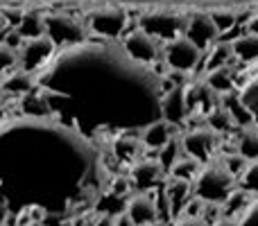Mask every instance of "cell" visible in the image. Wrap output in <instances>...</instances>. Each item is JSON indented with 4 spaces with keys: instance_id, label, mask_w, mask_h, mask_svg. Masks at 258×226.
Returning <instances> with one entry per match:
<instances>
[{
    "instance_id": "obj_1",
    "label": "cell",
    "mask_w": 258,
    "mask_h": 226,
    "mask_svg": "<svg viewBox=\"0 0 258 226\" xmlns=\"http://www.w3.org/2000/svg\"><path fill=\"white\" fill-rule=\"evenodd\" d=\"M45 104L68 102L75 127L138 131L161 118V77L111 39L59 48L36 77Z\"/></svg>"
},
{
    "instance_id": "obj_2",
    "label": "cell",
    "mask_w": 258,
    "mask_h": 226,
    "mask_svg": "<svg viewBox=\"0 0 258 226\" xmlns=\"http://www.w3.org/2000/svg\"><path fill=\"white\" fill-rule=\"evenodd\" d=\"M91 170L89 140L50 118H23L0 127V186L9 181L41 197L80 186Z\"/></svg>"
},
{
    "instance_id": "obj_3",
    "label": "cell",
    "mask_w": 258,
    "mask_h": 226,
    "mask_svg": "<svg viewBox=\"0 0 258 226\" xmlns=\"http://www.w3.org/2000/svg\"><path fill=\"white\" fill-rule=\"evenodd\" d=\"M238 186V177L224 165L220 156L204 163L192 179V195L206 204H222Z\"/></svg>"
},
{
    "instance_id": "obj_4",
    "label": "cell",
    "mask_w": 258,
    "mask_h": 226,
    "mask_svg": "<svg viewBox=\"0 0 258 226\" xmlns=\"http://www.w3.org/2000/svg\"><path fill=\"white\" fill-rule=\"evenodd\" d=\"M188 25V16L177 12H165V9H152L145 12L138 18V30L147 32L150 36H154L156 41H172L177 36H183Z\"/></svg>"
},
{
    "instance_id": "obj_5",
    "label": "cell",
    "mask_w": 258,
    "mask_h": 226,
    "mask_svg": "<svg viewBox=\"0 0 258 226\" xmlns=\"http://www.w3.org/2000/svg\"><path fill=\"white\" fill-rule=\"evenodd\" d=\"M43 25H45V36H50V41L57 45V50L86 41V30H89L86 23L77 21L71 14H61V12L43 14Z\"/></svg>"
},
{
    "instance_id": "obj_6",
    "label": "cell",
    "mask_w": 258,
    "mask_h": 226,
    "mask_svg": "<svg viewBox=\"0 0 258 226\" xmlns=\"http://www.w3.org/2000/svg\"><path fill=\"white\" fill-rule=\"evenodd\" d=\"M161 57H163L165 66L170 70H181V72H192L202 66L204 59V50H200L195 43L186 39V36H177L172 41H165L161 48Z\"/></svg>"
},
{
    "instance_id": "obj_7",
    "label": "cell",
    "mask_w": 258,
    "mask_h": 226,
    "mask_svg": "<svg viewBox=\"0 0 258 226\" xmlns=\"http://www.w3.org/2000/svg\"><path fill=\"white\" fill-rule=\"evenodd\" d=\"M179 138H181L183 154L195 159L197 163L204 165V163H209L211 159H215V149H218L220 136L211 127L200 124V127L186 129V131L179 133Z\"/></svg>"
},
{
    "instance_id": "obj_8",
    "label": "cell",
    "mask_w": 258,
    "mask_h": 226,
    "mask_svg": "<svg viewBox=\"0 0 258 226\" xmlns=\"http://www.w3.org/2000/svg\"><path fill=\"white\" fill-rule=\"evenodd\" d=\"M127 12L120 7H98L89 14L86 27L100 39H118L127 27Z\"/></svg>"
},
{
    "instance_id": "obj_9",
    "label": "cell",
    "mask_w": 258,
    "mask_h": 226,
    "mask_svg": "<svg viewBox=\"0 0 258 226\" xmlns=\"http://www.w3.org/2000/svg\"><path fill=\"white\" fill-rule=\"evenodd\" d=\"M57 52V45L50 41V36H36V39H25V43L18 50V68L25 72H36L52 59Z\"/></svg>"
},
{
    "instance_id": "obj_10",
    "label": "cell",
    "mask_w": 258,
    "mask_h": 226,
    "mask_svg": "<svg viewBox=\"0 0 258 226\" xmlns=\"http://www.w3.org/2000/svg\"><path fill=\"white\" fill-rule=\"evenodd\" d=\"M122 48H125V52L129 57L141 61V63H145V66L159 61V57H161L159 41L143 30H134V32H129V34H125Z\"/></svg>"
},
{
    "instance_id": "obj_11",
    "label": "cell",
    "mask_w": 258,
    "mask_h": 226,
    "mask_svg": "<svg viewBox=\"0 0 258 226\" xmlns=\"http://www.w3.org/2000/svg\"><path fill=\"white\" fill-rule=\"evenodd\" d=\"M236 95L258 124V59L254 63H247L245 70L236 75Z\"/></svg>"
},
{
    "instance_id": "obj_12",
    "label": "cell",
    "mask_w": 258,
    "mask_h": 226,
    "mask_svg": "<svg viewBox=\"0 0 258 226\" xmlns=\"http://www.w3.org/2000/svg\"><path fill=\"white\" fill-rule=\"evenodd\" d=\"M188 115H190V109H188L186 100V86H172V89L163 91V95H161V118L179 129L188 120Z\"/></svg>"
},
{
    "instance_id": "obj_13",
    "label": "cell",
    "mask_w": 258,
    "mask_h": 226,
    "mask_svg": "<svg viewBox=\"0 0 258 226\" xmlns=\"http://www.w3.org/2000/svg\"><path fill=\"white\" fill-rule=\"evenodd\" d=\"M183 36H186L190 43H195L200 50L206 52V50L215 43V39L220 36V32H218V27H215V23L211 21L209 12H200V14L188 16V25H186Z\"/></svg>"
},
{
    "instance_id": "obj_14",
    "label": "cell",
    "mask_w": 258,
    "mask_h": 226,
    "mask_svg": "<svg viewBox=\"0 0 258 226\" xmlns=\"http://www.w3.org/2000/svg\"><path fill=\"white\" fill-rule=\"evenodd\" d=\"M165 177L168 174H165V170L161 168V163L156 159H143L138 163H134L132 170H129V183L138 192H147L152 188H156Z\"/></svg>"
},
{
    "instance_id": "obj_15",
    "label": "cell",
    "mask_w": 258,
    "mask_h": 226,
    "mask_svg": "<svg viewBox=\"0 0 258 226\" xmlns=\"http://www.w3.org/2000/svg\"><path fill=\"white\" fill-rule=\"evenodd\" d=\"M125 213L134 226H150L159 222V206L150 192H136L134 197H129Z\"/></svg>"
},
{
    "instance_id": "obj_16",
    "label": "cell",
    "mask_w": 258,
    "mask_h": 226,
    "mask_svg": "<svg viewBox=\"0 0 258 226\" xmlns=\"http://www.w3.org/2000/svg\"><path fill=\"white\" fill-rule=\"evenodd\" d=\"M177 133H181V131H179L174 124H170L168 120L159 118V120H154V122H150L147 127H143L138 136H141L143 147H150V149L159 152L161 147H163L168 140H172Z\"/></svg>"
},
{
    "instance_id": "obj_17",
    "label": "cell",
    "mask_w": 258,
    "mask_h": 226,
    "mask_svg": "<svg viewBox=\"0 0 258 226\" xmlns=\"http://www.w3.org/2000/svg\"><path fill=\"white\" fill-rule=\"evenodd\" d=\"M192 199V183L179 181V179H170L165 183V201L170 204V215L172 219L181 217L186 204Z\"/></svg>"
},
{
    "instance_id": "obj_18",
    "label": "cell",
    "mask_w": 258,
    "mask_h": 226,
    "mask_svg": "<svg viewBox=\"0 0 258 226\" xmlns=\"http://www.w3.org/2000/svg\"><path fill=\"white\" fill-rule=\"evenodd\" d=\"M36 89V80L32 72H25V70H12L7 75L0 77V91L3 93H9V95H27Z\"/></svg>"
},
{
    "instance_id": "obj_19",
    "label": "cell",
    "mask_w": 258,
    "mask_h": 226,
    "mask_svg": "<svg viewBox=\"0 0 258 226\" xmlns=\"http://www.w3.org/2000/svg\"><path fill=\"white\" fill-rule=\"evenodd\" d=\"M231 61H236L233 57V50L229 41H215L209 50L204 52V61H202V70H215V68H224V66H231Z\"/></svg>"
},
{
    "instance_id": "obj_20",
    "label": "cell",
    "mask_w": 258,
    "mask_h": 226,
    "mask_svg": "<svg viewBox=\"0 0 258 226\" xmlns=\"http://www.w3.org/2000/svg\"><path fill=\"white\" fill-rule=\"evenodd\" d=\"M204 84L209 89H213L215 93L222 98L236 91V72L231 70V66L224 68H215V70H206L204 72Z\"/></svg>"
},
{
    "instance_id": "obj_21",
    "label": "cell",
    "mask_w": 258,
    "mask_h": 226,
    "mask_svg": "<svg viewBox=\"0 0 258 226\" xmlns=\"http://www.w3.org/2000/svg\"><path fill=\"white\" fill-rule=\"evenodd\" d=\"M236 152L240 156H245L247 161L258 159V124L256 122H249V124L238 129Z\"/></svg>"
},
{
    "instance_id": "obj_22",
    "label": "cell",
    "mask_w": 258,
    "mask_h": 226,
    "mask_svg": "<svg viewBox=\"0 0 258 226\" xmlns=\"http://www.w3.org/2000/svg\"><path fill=\"white\" fill-rule=\"evenodd\" d=\"M231 43V50H233V57L238 61L247 63H254L258 59V34H251V32H245L242 36H236Z\"/></svg>"
},
{
    "instance_id": "obj_23",
    "label": "cell",
    "mask_w": 258,
    "mask_h": 226,
    "mask_svg": "<svg viewBox=\"0 0 258 226\" xmlns=\"http://www.w3.org/2000/svg\"><path fill=\"white\" fill-rule=\"evenodd\" d=\"M204 124L211 127L218 136H224V133H231L233 129H240L236 124V120L231 118V113L224 109V104H218L215 109H211L209 113L204 115Z\"/></svg>"
},
{
    "instance_id": "obj_24",
    "label": "cell",
    "mask_w": 258,
    "mask_h": 226,
    "mask_svg": "<svg viewBox=\"0 0 258 226\" xmlns=\"http://www.w3.org/2000/svg\"><path fill=\"white\" fill-rule=\"evenodd\" d=\"M16 32L23 36V39H36V36H43L45 34L43 14H39V12H23Z\"/></svg>"
},
{
    "instance_id": "obj_25",
    "label": "cell",
    "mask_w": 258,
    "mask_h": 226,
    "mask_svg": "<svg viewBox=\"0 0 258 226\" xmlns=\"http://www.w3.org/2000/svg\"><path fill=\"white\" fill-rule=\"evenodd\" d=\"M181 156H183V147H181V138H179V133H177L172 140H168V142H165V145L159 149V156H156V161H159L161 168H163L165 174H168L170 168H172V165L177 163Z\"/></svg>"
},
{
    "instance_id": "obj_26",
    "label": "cell",
    "mask_w": 258,
    "mask_h": 226,
    "mask_svg": "<svg viewBox=\"0 0 258 226\" xmlns=\"http://www.w3.org/2000/svg\"><path fill=\"white\" fill-rule=\"evenodd\" d=\"M200 168H202V163H197L195 159H190V156L183 154L181 159H179L177 163H174L172 168H170L168 177H170V179H179V181H188V183H192V179L197 177Z\"/></svg>"
},
{
    "instance_id": "obj_27",
    "label": "cell",
    "mask_w": 258,
    "mask_h": 226,
    "mask_svg": "<svg viewBox=\"0 0 258 226\" xmlns=\"http://www.w3.org/2000/svg\"><path fill=\"white\" fill-rule=\"evenodd\" d=\"M238 188L249 192L251 197H258V159L249 161L247 168L242 170V174L238 177Z\"/></svg>"
},
{
    "instance_id": "obj_28",
    "label": "cell",
    "mask_w": 258,
    "mask_h": 226,
    "mask_svg": "<svg viewBox=\"0 0 258 226\" xmlns=\"http://www.w3.org/2000/svg\"><path fill=\"white\" fill-rule=\"evenodd\" d=\"M209 16H211V21L215 23L220 34L229 32L231 27H236V23H238V14L233 12V9H211Z\"/></svg>"
},
{
    "instance_id": "obj_29",
    "label": "cell",
    "mask_w": 258,
    "mask_h": 226,
    "mask_svg": "<svg viewBox=\"0 0 258 226\" xmlns=\"http://www.w3.org/2000/svg\"><path fill=\"white\" fill-rule=\"evenodd\" d=\"M18 63V52H14L12 48L0 43V77L7 75V70H12Z\"/></svg>"
},
{
    "instance_id": "obj_30",
    "label": "cell",
    "mask_w": 258,
    "mask_h": 226,
    "mask_svg": "<svg viewBox=\"0 0 258 226\" xmlns=\"http://www.w3.org/2000/svg\"><path fill=\"white\" fill-rule=\"evenodd\" d=\"M238 219H240V226H258V197H254V201L242 210Z\"/></svg>"
},
{
    "instance_id": "obj_31",
    "label": "cell",
    "mask_w": 258,
    "mask_h": 226,
    "mask_svg": "<svg viewBox=\"0 0 258 226\" xmlns=\"http://www.w3.org/2000/svg\"><path fill=\"white\" fill-rule=\"evenodd\" d=\"M172 226H209L202 217H188V215H181V217L174 219Z\"/></svg>"
},
{
    "instance_id": "obj_32",
    "label": "cell",
    "mask_w": 258,
    "mask_h": 226,
    "mask_svg": "<svg viewBox=\"0 0 258 226\" xmlns=\"http://www.w3.org/2000/svg\"><path fill=\"white\" fill-rule=\"evenodd\" d=\"M211 226H240V219H238V217H229V215H222L218 222H213Z\"/></svg>"
},
{
    "instance_id": "obj_33",
    "label": "cell",
    "mask_w": 258,
    "mask_h": 226,
    "mask_svg": "<svg viewBox=\"0 0 258 226\" xmlns=\"http://www.w3.org/2000/svg\"><path fill=\"white\" fill-rule=\"evenodd\" d=\"M9 219V204L5 199H0V226H5Z\"/></svg>"
},
{
    "instance_id": "obj_34",
    "label": "cell",
    "mask_w": 258,
    "mask_h": 226,
    "mask_svg": "<svg viewBox=\"0 0 258 226\" xmlns=\"http://www.w3.org/2000/svg\"><path fill=\"white\" fill-rule=\"evenodd\" d=\"M9 32V23H7V18L3 16V12H0V43H3V36Z\"/></svg>"
},
{
    "instance_id": "obj_35",
    "label": "cell",
    "mask_w": 258,
    "mask_h": 226,
    "mask_svg": "<svg viewBox=\"0 0 258 226\" xmlns=\"http://www.w3.org/2000/svg\"><path fill=\"white\" fill-rule=\"evenodd\" d=\"M247 32H251V34H258V14L249 18V23H247Z\"/></svg>"
},
{
    "instance_id": "obj_36",
    "label": "cell",
    "mask_w": 258,
    "mask_h": 226,
    "mask_svg": "<svg viewBox=\"0 0 258 226\" xmlns=\"http://www.w3.org/2000/svg\"><path fill=\"white\" fill-rule=\"evenodd\" d=\"M150 226H168L165 222H154V224H150Z\"/></svg>"
}]
</instances>
